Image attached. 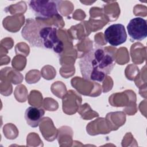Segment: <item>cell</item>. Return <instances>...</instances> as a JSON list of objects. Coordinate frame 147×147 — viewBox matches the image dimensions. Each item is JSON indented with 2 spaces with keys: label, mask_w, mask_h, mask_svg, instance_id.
<instances>
[{
  "label": "cell",
  "mask_w": 147,
  "mask_h": 147,
  "mask_svg": "<svg viewBox=\"0 0 147 147\" xmlns=\"http://www.w3.org/2000/svg\"><path fill=\"white\" fill-rule=\"evenodd\" d=\"M79 64L85 80L102 82L113 69L115 61L111 53L102 47L96 46L79 59Z\"/></svg>",
  "instance_id": "obj_1"
},
{
  "label": "cell",
  "mask_w": 147,
  "mask_h": 147,
  "mask_svg": "<svg viewBox=\"0 0 147 147\" xmlns=\"http://www.w3.org/2000/svg\"><path fill=\"white\" fill-rule=\"evenodd\" d=\"M21 35L31 47L50 49L56 53L63 50V43L57 36L56 28L40 23L33 18L26 20Z\"/></svg>",
  "instance_id": "obj_2"
},
{
  "label": "cell",
  "mask_w": 147,
  "mask_h": 147,
  "mask_svg": "<svg viewBox=\"0 0 147 147\" xmlns=\"http://www.w3.org/2000/svg\"><path fill=\"white\" fill-rule=\"evenodd\" d=\"M57 1H30L29 7L35 16L39 19H48L53 17H61L58 11Z\"/></svg>",
  "instance_id": "obj_3"
},
{
  "label": "cell",
  "mask_w": 147,
  "mask_h": 147,
  "mask_svg": "<svg viewBox=\"0 0 147 147\" xmlns=\"http://www.w3.org/2000/svg\"><path fill=\"white\" fill-rule=\"evenodd\" d=\"M105 40L112 46H118L124 43L127 39V34L124 25L115 24L109 26L105 30Z\"/></svg>",
  "instance_id": "obj_4"
},
{
  "label": "cell",
  "mask_w": 147,
  "mask_h": 147,
  "mask_svg": "<svg viewBox=\"0 0 147 147\" xmlns=\"http://www.w3.org/2000/svg\"><path fill=\"white\" fill-rule=\"evenodd\" d=\"M127 30L131 39L141 41L147 36L146 21L141 17L134 18L127 24Z\"/></svg>",
  "instance_id": "obj_5"
},
{
  "label": "cell",
  "mask_w": 147,
  "mask_h": 147,
  "mask_svg": "<svg viewBox=\"0 0 147 147\" xmlns=\"http://www.w3.org/2000/svg\"><path fill=\"white\" fill-rule=\"evenodd\" d=\"M45 111L43 109L35 106L28 107L25 112V119L28 125L32 127H37L43 118Z\"/></svg>",
  "instance_id": "obj_6"
}]
</instances>
